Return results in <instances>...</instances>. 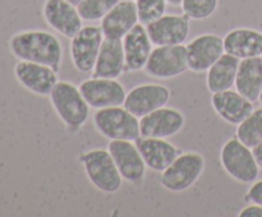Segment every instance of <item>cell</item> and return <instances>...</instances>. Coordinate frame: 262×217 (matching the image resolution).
<instances>
[{
  "instance_id": "cell-1",
  "label": "cell",
  "mask_w": 262,
  "mask_h": 217,
  "mask_svg": "<svg viewBox=\"0 0 262 217\" xmlns=\"http://www.w3.org/2000/svg\"><path fill=\"white\" fill-rule=\"evenodd\" d=\"M9 51L17 60L43 64L60 70L63 46L54 33L45 30H25L9 38Z\"/></svg>"
},
{
  "instance_id": "cell-2",
  "label": "cell",
  "mask_w": 262,
  "mask_h": 217,
  "mask_svg": "<svg viewBox=\"0 0 262 217\" xmlns=\"http://www.w3.org/2000/svg\"><path fill=\"white\" fill-rule=\"evenodd\" d=\"M50 104L64 127L78 132L90 119L91 107L84 100L78 86L68 81H59L49 94Z\"/></svg>"
},
{
  "instance_id": "cell-3",
  "label": "cell",
  "mask_w": 262,
  "mask_h": 217,
  "mask_svg": "<svg viewBox=\"0 0 262 217\" xmlns=\"http://www.w3.org/2000/svg\"><path fill=\"white\" fill-rule=\"evenodd\" d=\"M79 162L89 181L97 190L113 194L122 188L123 178L107 148L86 151L79 156Z\"/></svg>"
},
{
  "instance_id": "cell-4",
  "label": "cell",
  "mask_w": 262,
  "mask_h": 217,
  "mask_svg": "<svg viewBox=\"0 0 262 217\" xmlns=\"http://www.w3.org/2000/svg\"><path fill=\"white\" fill-rule=\"evenodd\" d=\"M95 130L109 140H133L141 137L140 117L124 106L99 109L92 115Z\"/></svg>"
},
{
  "instance_id": "cell-5",
  "label": "cell",
  "mask_w": 262,
  "mask_h": 217,
  "mask_svg": "<svg viewBox=\"0 0 262 217\" xmlns=\"http://www.w3.org/2000/svg\"><path fill=\"white\" fill-rule=\"evenodd\" d=\"M205 171V157L200 152L179 153L176 160L161 173L160 184L166 190L182 193L194 185Z\"/></svg>"
},
{
  "instance_id": "cell-6",
  "label": "cell",
  "mask_w": 262,
  "mask_h": 217,
  "mask_svg": "<svg viewBox=\"0 0 262 217\" xmlns=\"http://www.w3.org/2000/svg\"><path fill=\"white\" fill-rule=\"evenodd\" d=\"M220 162L225 173L238 183L252 184L260 175V166L252 148L247 147L237 137L229 138L223 144Z\"/></svg>"
},
{
  "instance_id": "cell-7",
  "label": "cell",
  "mask_w": 262,
  "mask_h": 217,
  "mask_svg": "<svg viewBox=\"0 0 262 217\" xmlns=\"http://www.w3.org/2000/svg\"><path fill=\"white\" fill-rule=\"evenodd\" d=\"M151 78L168 81L189 70L186 45L155 46L143 68Z\"/></svg>"
},
{
  "instance_id": "cell-8",
  "label": "cell",
  "mask_w": 262,
  "mask_h": 217,
  "mask_svg": "<svg viewBox=\"0 0 262 217\" xmlns=\"http://www.w3.org/2000/svg\"><path fill=\"white\" fill-rule=\"evenodd\" d=\"M104 38L101 27L97 26H83L71 38L69 54L79 73H92Z\"/></svg>"
},
{
  "instance_id": "cell-9",
  "label": "cell",
  "mask_w": 262,
  "mask_h": 217,
  "mask_svg": "<svg viewBox=\"0 0 262 217\" xmlns=\"http://www.w3.org/2000/svg\"><path fill=\"white\" fill-rule=\"evenodd\" d=\"M78 87L87 104L95 110L122 106L127 96L124 86L118 79L113 78L91 77L82 82Z\"/></svg>"
},
{
  "instance_id": "cell-10",
  "label": "cell",
  "mask_w": 262,
  "mask_h": 217,
  "mask_svg": "<svg viewBox=\"0 0 262 217\" xmlns=\"http://www.w3.org/2000/svg\"><path fill=\"white\" fill-rule=\"evenodd\" d=\"M189 70L193 73H206L214 63L223 56L224 40L215 33H202L186 45Z\"/></svg>"
},
{
  "instance_id": "cell-11",
  "label": "cell",
  "mask_w": 262,
  "mask_h": 217,
  "mask_svg": "<svg viewBox=\"0 0 262 217\" xmlns=\"http://www.w3.org/2000/svg\"><path fill=\"white\" fill-rule=\"evenodd\" d=\"M107 150L123 180L130 184H138L145 179L147 166L133 140H110Z\"/></svg>"
},
{
  "instance_id": "cell-12",
  "label": "cell",
  "mask_w": 262,
  "mask_h": 217,
  "mask_svg": "<svg viewBox=\"0 0 262 217\" xmlns=\"http://www.w3.org/2000/svg\"><path fill=\"white\" fill-rule=\"evenodd\" d=\"M170 99V91L168 87L158 83H143L133 87L127 93L123 106L129 110L137 117L166 106Z\"/></svg>"
},
{
  "instance_id": "cell-13",
  "label": "cell",
  "mask_w": 262,
  "mask_h": 217,
  "mask_svg": "<svg viewBox=\"0 0 262 217\" xmlns=\"http://www.w3.org/2000/svg\"><path fill=\"white\" fill-rule=\"evenodd\" d=\"M58 71L43 64L18 60L14 65V77L18 83L31 93L49 96L58 83Z\"/></svg>"
},
{
  "instance_id": "cell-14",
  "label": "cell",
  "mask_w": 262,
  "mask_h": 217,
  "mask_svg": "<svg viewBox=\"0 0 262 217\" xmlns=\"http://www.w3.org/2000/svg\"><path fill=\"white\" fill-rule=\"evenodd\" d=\"M42 17L46 25L63 37L71 40L83 26L77 5L67 0H45Z\"/></svg>"
},
{
  "instance_id": "cell-15",
  "label": "cell",
  "mask_w": 262,
  "mask_h": 217,
  "mask_svg": "<svg viewBox=\"0 0 262 217\" xmlns=\"http://www.w3.org/2000/svg\"><path fill=\"white\" fill-rule=\"evenodd\" d=\"M186 124L183 112L174 107L163 106L140 119L141 137L170 138L178 134Z\"/></svg>"
},
{
  "instance_id": "cell-16",
  "label": "cell",
  "mask_w": 262,
  "mask_h": 217,
  "mask_svg": "<svg viewBox=\"0 0 262 217\" xmlns=\"http://www.w3.org/2000/svg\"><path fill=\"white\" fill-rule=\"evenodd\" d=\"M154 46L182 45L191 31V19L187 15L164 14L155 22L146 26Z\"/></svg>"
},
{
  "instance_id": "cell-17",
  "label": "cell",
  "mask_w": 262,
  "mask_h": 217,
  "mask_svg": "<svg viewBox=\"0 0 262 217\" xmlns=\"http://www.w3.org/2000/svg\"><path fill=\"white\" fill-rule=\"evenodd\" d=\"M211 106L217 116L230 125L242 123L255 110L253 102L232 88L212 93Z\"/></svg>"
},
{
  "instance_id": "cell-18",
  "label": "cell",
  "mask_w": 262,
  "mask_h": 217,
  "mask_svg": "<svg viewBox=\"0 0 262 217\" xmlns=\"http://www.w3.org/2000/svg\"><path fill=\"white\" fill-rule=\"evenodd\" d=\"M122 42L125 58V70H142L150 58L154 46L146 26L138 23L123 37Z\"/></svg>"
},
{
  "instance_id": "cell-19",
  "label": "cell",
  "mask_w": 262,
  "mask_h": 217,
  "mask_svg": "<svg viewBox=\"0 0 262 217\" xmlns=\"http://www.w3.org/2000/svg\"><path fill=\"white\" fill-rule=\"evenodd\" d=\"M138 23L136 2L119 0V3L102 18L100 27L105 38L123 40V37Z\"/></svg>"
},
{
  "instance_id": "cell-20",
  "label": "cell",
  "mask_w": 262,
  "mask_h": 217,
  "mask_svg": "<svg viewBox=\"0 0 262 217\" xmlns=\"http://www.w3.org/2000/svg\"><path fill=\"white\" fill-rule=\"evenodd\" d=\"M146 166L156 173H163L179 155V148L164 138L140 137L135 140Z\"/></svg>"
},
{
  "instance_id": "cell-21",
  "label": "cell",
  "mask_w": 262,
  "mask_h": 217,
  "mask_svg": "<svg viewBox=\"0 0 262 217\" xmlns=\"http://www.w3.org/2000/svg\"><path fill=\"white\" fill-rule=\"evenodd\" d=\"M224 51L239 60L262 56V32L253 28L239 27L223 37Z\"/></svg>"
},
{
  "instance_id": "cell-22",
  "label": "cell",
  "mask_w": 262,
  "mask_h": 217,
  "mask_svg": "<svg viewBox=\"0 0 262 217\" xmlns=\"http://www.w3.org/2000/svg\"><path fill=\"white\" fill-rule=\"evenodd\" d=\"M125 71V58L122 40L104 38L91 77L117 79Z\"/></svg>"
},
{
  "instance_id": "cell-23",
  "label": "cell",
  "mask_w": 262,
  "mask_h": 217,
  "mask_svg": "<svg viewBox=\"0 0 262 217\" xmlns=\"http://www.w3.org/2000/svg\"><path fill=\"white\" fill-rule=\"evenodd\" d=\"M234 87L242 96H245L253 104L258 101L262 91L261 56L243 59L239 61Z\"/></svg>"
},
{
  "instance_id": "cell-24",
  "label": "cell",
  "mask_w": 262,
  "mask_h": 217,
  "mask_svg": "<svg viewBox=\"0 0 262 217\" xmlns=\"http://www.w3.org/2000/svg\"><path fill=\"white\" fill-rule=\"evenodd\" d=\"M239 59L224 53L222 58L206 71V87L211 93L227 91L234 87Z\"/></svg>"
},
{
  "instance_id": "cell-25",
  "label": "cell",
  "mask_w": 262,
  "mask_h": 217,
  "mask_svg": "<svg viewBox=\"0 0 262 217\" xmlns=\"http://www.w3.org/2000/svg\"><path fill=\"white\" fill-rule=\"evenodd\" d=\"M235 137L247 147L253 148L262 140V107L255 109L250 116L237 125Z\"/></svg>"
},
{
  "instance_id": "cell-26",
  "label": "cell",
  "mask_w": 262,
  "mask_h": 217,
  "mask_svg": "<svg viewBox=\"0 0 262 217\" xmlns=\"http://www.w3.org/2000/svg\"><path fill=\"white\" fill-rule=\"evenodd\" d=\"M119 0H81L77 5L79 15L87 22H96L101 20Z\"/></svg>"
},
{
  "instance_id": "cell-27",
  "label": "cell",
  "mask_w": 262,
  "mask_h": 217,
  "mask_svg": "<svg viewBox=\"0 0 262 217\" xmlns=\"http://www.w3.org/2000/svg\"><path fill=\"white\" fill-rule=\"evenodd\" d=\"M219 7V0H183V14L191 20H204L211 17Z\"/></svg>"
},
{
  "instance_id": "cell-28",
  "label": "cell",
  "mask_w": 262,
  "mask_h": 217,
  "mask_svg": "<svg viewBox=\"0 0 262 217\" xmlns=\"http://www.w3.org/2000/svg\"><path fill=\"white\" fill-rule=\"evenodd\" d=\"M166 0H136L138 22L148 26L163 17L166 12Z\"/></svg>"
},
{
  "instance_id": "cell-29",
  "label": "cell",
  "mask_w": 262,
  "mask_h": 217,
  "mask_svg": "<svg viewBox=\"0 0 262 217\" xmlns=\"http://www.w3.org/2000/svg\"><path fill=\"white\" fill-rule=\"evenodd\" d=\"M245 198L247 202L262 206V179L253 181Z\"/></svg>"
},
{
  "instance_id": "cell-30",
  "label": "cell",
  "mask_w": 262,
  "mask_h": 217,
  "mask_svg": "<svg viewBox=\"0 0 262 217\" xmlns=\"http://www.w3.org/2000/svg\"><path fill=\"white\" fill-rule=\"evenodd\" d=\"M239 217H262V206L260 204H250V206L245 207L242 211L238 213Z\"/></svg>"
},
{
  "instance_id": "cell-31",
  "label": "cell",
  "mask_w": 262,
  "mask_h": 217,
  "mask_svg": "<svg viewBox=\"0 0 262 217\" xmlns=\"http://www.w3.org/2000/svg\"><path fill=\"white\" fill-rule=\"evenodd\" d=\"M252 151H253V155H255V158H256V161H257L258 166L262 167V140L258 143L257 146H256V147L252 148Z\"/></svg>"
},
{
  "instance_id": "cell-32",
  "label": "cell",
  "mask_w": 262,
  "mask_h": 217,
  "mask_svg": "<svg viewBox=\"0 0 262 217\" xmlns=\"http://www.w3.org/2000/svg\"><path fill=\"white\" fill-rule=\"evenodd\" d=\"M182 2H183V0H166V3H168L169 5H173V7H181Z\"/></svg>"
},
{
  "instance_id": "cell-33",
  "label": "cell",
  "mask_w": 262,
  "mask_h": 217,
  "mask_svg": "<svg viewBox=\"0 0 262 217\" xmlns=\"http://www.w3.org/2000/svg\"><path fill=\"white\" fill-rule=\"evenodd\" d=\"M67 2L72 3V4H74V5H78V4H79V2H81V0H67Z\"/></svg>"
},
{
  "instance_id": "cell-34",
  "label": "cell",
  "mask_w": 262,
  "mask_h": 217,
  "mask_svg": "<svg viewBox=\"0 0 262 217\" xmlns=\"http://www.w3.org/2000/svg\"><path fill=\"white\" fill-rule=\"evenodd\" d=\"M258 101H260L261 105H262V91H261V94H260V99H258Z\"/></svg>"
},
{
  "instance_id": "cell-35",
  "label": "cell",
  "mask_w": 262,
  "mask_h": 217,
  "mask_svg": "<svg viewBox=\"0 0 262 217\" xmlns=\"http://www.w3.org/2000/svg\"><path fill=\"white\" fill-rule=\"evenodd\" d=\"M128 2H136V0H128Z\"/></svg>"
},
{
  "instance_id": "cell-36",
  "label": "cell",
  "mask_w": 262,
  "mask_h": 217,
  "mask_svg": "<svg viewBox=\"0 0 262 217\" xmlns=\"http://www.w3.org/2000/svg\"><path fill=\"white\" fill-rule=\"evenodd\" d=\"M261 59H262V56H261Z\"/></svg>"
}]
</instances>
